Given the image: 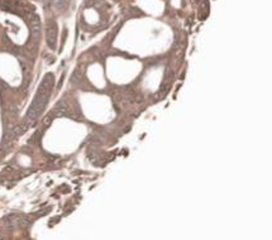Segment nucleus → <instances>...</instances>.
<instances>
[{"label":"nucleus","mask_w":272,"mask_h":240,"mask_svg":"<svg viewBox=\"0 0 272 240\" xmlns=\"http://www.w3.org/2000/svg\"><path fill=\"white\" fill-rule=\"evenodd\" d=\"M53 81H55V77L52 74H47L44 76V78L39 85V89H38L37 95L34 97L32 105L29 106V109L27 111V116H26L27 125L34 123V120L43 113L44 107H46L47 102H48V99H50L51 90L53 87Z\"/></svg>","instance_id":"obj_1"},{"label":"nucleus","mask_w":272,"mask_h":240,"mask_svg":"<svg viewBox=\"0 0 272 240\" xmlns=\"http://www.w3.org/2000/svg\"><path fill=\"white\" fill-rule=\"evenodd\" d=\"M46 39L47 44L51 50H56L57 47V24L55 22H51L46 30Z\"/></svg>","instance_id":"obj_2"},{"label":"nucleus","mask_w":272,"mask_h":240,"mask_svg":"<svg viewBox=\"0 0 272 240\" xmlns=\"http://www.w3.org/2000/svg\"><path fill=\"white\" fill-rule=\"evenodd\" d=\"M52 119H55V118H60V116H65V115H68V106L67 104L65 101H61L58 102L57 105L55 106V109L51 111L50 114H48Z\"/></svg>","instance_id":"obj_3"},{"label":"nucleus","mask_w":272,"mask_h":240,"mask_svg":"<svg viewBox=\"0 0 272 240\" xmlns=\"http://www.w3.org/2000/svg\"><path fill=\"white\" fill-rule=\"evenodd\" d=\"M28 20H29V24H30V29H32V33L34 37H38L39 34V30H41V20H39V17L34 13H30L28 15Z\"/></svg>","instance_id":"obj_4"},{"label":"nucleus","mask_w":272,"mask_h":240,"mask_svg":"<svg viewBox=\"0 0 272 240\" xmlns=\"http://www.w3.org/2000/svg\"><path fill=\"white\" fill-rule=\"evenodd\" d=\"M68 3H70V0H55V5H56V8H58V9H65L66 6L68 5Z\"/></svg>","instance_id":"obj_5"}]
</instances>
